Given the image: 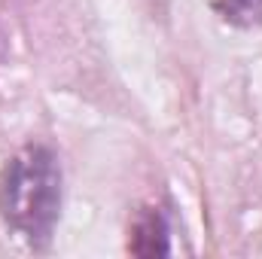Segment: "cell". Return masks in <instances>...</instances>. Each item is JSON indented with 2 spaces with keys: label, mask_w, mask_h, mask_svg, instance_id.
I'll return each mask as SVG.
<instances>
[{
  "label": "cell",
  "mask_w": 262,
  "mask_h": 259,
  "mask_svg": "<svg viewBox=\"0 0 262 259\" xmlns=\"http://www.w3.org/2000/svg\"><path fill=\"white\" fill-rule=\"evenodd\" d=\"M0 217L28 244H46L61 217V168L52 149L25 146L0 171Z\"/></svg>",
  "instance_id": "obj_1"
},
{
  "label": "cell",
  "mask_w": 262,
  "mask_h": 259,
  "mask_svg": "<svg viewBox=\"0 0 262 259\" xmlns=\"http://www.w3.org/2000/svg\"><path fill=\"white\" fill-rule=\"evenodd\" d=\"M207 6L235 28H259L262 0H207Z\"/></svg>",
  "instance_id": "obj_3"
},
{
  "label": "cell",
  "mask_w": 262,
  "mask_h": 259,
  "mask_svg": "<svg viewBox=\"0 0 262 259\" xmlns=\"http://www.w3.org/2000/svg\"><path fill=\"white\" fill-rule=\"evenodd\" d=\"M131 250L137 256H156V253H168V223L162 217V210L146 207L134 226H131Z\"/></svg>",
  "instance_id": "obj_2"
}]
</instances>
